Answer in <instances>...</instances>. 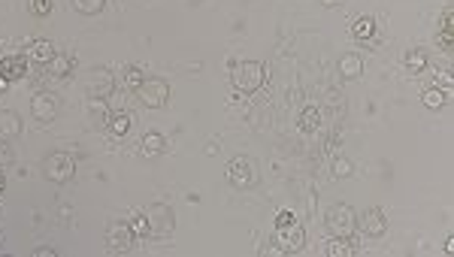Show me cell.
<instances>
[{
	"label": "cell",
	"mask_w": 454,
	"mask_h": 257,
	"mask_svg": "<svg viewBox=\"0 0 454 257\" xmlns=\"http://www.w3.org/2000/svg\"><path fill=\"white\" fill-rule=\"evenodd\" d=\"M230 82L239 94H252L267 82V67H263L261 61H239L237 67L230 70Z\"/></svg>",
	"instance_id": "6da1fadb"
},
{
	"label": "cell",
	"mask_w": 454,
	"mask_h": 257,
	"mask_svg": "<svg viewBox=\"0 0 454 257\" xmlns=\"http://www.w3.org/2000/svg\"><path fill=\"white\" fill-rule=\"evenodd\" d=\"M324 224H327V230H331V236L351 239V236H355V230H357V215H355V209H351V206L336 203V206L327 209Z\"/></svg>",
	"instance_id": "7a4b0ae2"
},
{
	"label": "cell",
	"mask_w": 454,
	"mask_h": 257,
	"mask_svg": "<svg viewBox=\"0 0 454 257\" xmlns=\"http://www.w3.org/2000/svg\"><path fill=\"white\" fill-rule=\"evenodd\" d=\"M43 170H46L49 182L64 185V182H70L73 173H76V160H73V154H67V151H55V154H49V158L43 160Z\"/></svg>",
	"instance_id": "3957f363"
},
{
	"label": "cell",
	"mask_w": 454,
	"mask_h": 257,
	"mask_svg": "<svg viewBox=\"0 0 454 257\" xmlns=\"http://www.w3.org/2000/svg\"><path fill=\"white\" fill-rule=\"evenodd\" d=\"M227 182H230L233 188H254L258 185V167H254L252 158H233L230 167H227Z\"/></svg>",
	"instance_id": "277c9868"
},
{
	"label": "cell",
	"mask_w": 454,
	"mask_h": 257,
	"mask_svg": "<svg viewBox=\"0 0 454 257\" xmlns=\"http://www.w3.org/2000/svg\"><path fill=\"white\" fill-rule=\"evenodd\" d=\"M143 215H145V221H149V236L164 239V236H170V233H173V209H170V206L155 203V206H149Z\"/></svg>",
	"instance_id": "5b68a950"
},
{
	"label": "cell",
	"mask_w": 454,
	"mask_h": 257,
	"mask_svg": "<svg viewBox=\"0 0 454 257\" xmlns=\"http://www.w3.org/2000/svg\"><path fill=\"white\" fill-rule=\"evenodd\" d=\"M136 97H140L143 106L160 109L167 100H170V85H167L164 79H143V85L136 88Z\"/></svg>",
	"instance_id": "8992f818"
},
{
	"label": "cell",
	"mask_w": 454,
	"mask_h": 257,
	"mask_svg": "<svg viewBox=\"0 0 454 257\" xmlns=\"http://www.w3.org/2000/svg\"><path fill=\"white\" fill-rule=\"evenodd\" d=\"M303 242H306V233H303V227H300L297 221L276 227L273 245H276V248H282L285 254H294V252H300V248H303Z\"/></svg>",
	"instance_id": "52a82bcc"
},
{
	"label": "cell",
	"mask_w": 454,
	"mask_h": 257,
	"mask_svg": "<svg viewBox=\"0 0 454 257\" xmlns=\"http://www.w3.org/2000/svg\"><path fill=\"white\" fill-rule=\"evenodd\" d=\"M106 245L112 254H124L134 248V233H130V227L124 221H112L106 227Z\"/></svg>",
	"instance_id": "ba28073f"
},
{
	"label": "cell",
	"mask_w": 454,
	"mask_h": 257,
	"mask_svg": "<svg viewBox=\"0 0 454 257\" xmlns=\"http://www.w3.org/2000/svg\"><path fill=\"white\" fill-rule=\"evenodd\" d=\"M31 115H34L36 121H43V124L55 121V115H58V97H55V94H49V91L34 94V100H31Z\"/></svg>",
	"instance_id": "9c48e42d"
},
{
	"label": "cell",
	"mask_w": 454,
	"mask_h": 257,
	"mask_svg": "<svg viewBox=\"0 0 454 257\" xmlns=\"http://www.w3.org/2000/svg\"><path fill=\"white\" fill-rule=\"evenodd\" d=\"M357 227H361L367 236L379 239V236H385V233H387V215L382 209H367V212H363V218L357 221Z\"/></svg>",
	"instance_id": "30bf717a"
},
{
	"label": "cell",
	"mask_w": 454,
	"mask_h": 257,
	"mask_svg": "<svg viewBox=\"0 0 454 257\" xmlns=\"http://www.w3.org/2000/svg\"><path fill=\"white\" fill-rule=\"evenodd\" d=\"M112 91H115V79L109 76V70H97V73H94L91 85H88V97H94V100H106Z\"/></svg>",
	"instance_id": "8fae6325"
},
{
	"label": "cell",
	"mask_w": 454,
	"mask_h": 257,
	"mask_svg": "<svg viewBox=\"0 0 454 257\" xmlns=\"http://www.w3.org/2000/svg\"><path fill=\"white\" fill-rule=\"evenodd\" d=\"M0 73H3L6 79H25L27 73V58L25 55H3L0 58Z\"/></svg>",
	"instance_id": "7c38bea8"
},
{
	"label": "cell",
	"mask_w": 454,
	"mask_h": 257,
	"mask_svg": "<svg viewBox=\"0 0 454 257\" xmlns=\"http://www.w3.org/2000/svg\"><path fill=\"white\" fill-rule=\"evenodd\" d=\"M25 58H27L31 64H40V67H46V64L55 58V49H52V42H49V40H34L31 46H27Z\"/></svg>",
	"instance_id": "4fadbf2b"
},
{
	"label": "cell",
	"mask_w": 454,
	"mask_h": 257,
	"mask_svg": "<svg viewBox=\"0 0 454 257\" xmlns=\"http://www.w3.org/2000/svg\"><path fill=\"white\" fill-rule=\"evenodd\" d=\"M16 136H21V119L10 109H3L0 112V143H10Z\"/></svg>",
	"instance_id": "5bb4252c"
},
{
	"label": "cell",
	"mask_w": 454,
	"mask_h": 257,
	"mask_svg": "<svg viewBox=\"0 0 454 257\" xmlns=\"http://www.w3.org/2000/svg\"><path fill=\"white\" fill-rule=\"evenodd\" d=\"M339 76L342 79H357L363 76V58L357 51H348V55L339 58Z\"/></svg>",
	"instance_id": "9a60e30c"
},
{
	"label": "cell",
	"mask_w": 454,
	"mask_h": 257,
	"mask_svg": "<svg viewBox=\"0 0 454 257\" xmlns=\"http://www.w3.org/2000/svg\"><path fill=\"white\" fill-rule=\"evenodd\" d=\"M73 67H76V61H73L70 55H58L55 51V58L46 64V70H49V76H55V79H67L70 73H73Z\"/></svg>",
	"instance_id": "2e32d148"
},
{
	"label": "cell",
	"mask_w": 454,
	"mask_h": 257,
	"mask_svg": "<svg viewBox=\"0 0 454 257\" xmlns=\"http://www.w3.org/2000/svg\"><path fill=\"white\" fill-rule=\"evenodd\" d=\"M106 130H109V136H124L130 130V112H124V109H119V112H109V119H106Z\"/></svg>",
	"instance_id": "e0dca14e"
},
{
	"label": "cell",
	"mask_w": 454,
	"mask_h": 257,
	"mask_svg": "<svg viewBox=\"0 0 454 257\" xmlns=\"http://www.w3.org/2000/svg\"><path fill=\"white\" fill-rule=\"evenodd\" d=\"M324 254H327V257H355L357 248H355V242H351V239L333 236V239L324 245Z\"/></svg>",
	"instance_id": "ac0fdd59"
},
{
	"label": "cell",
	"mask_w": 454,
	"mask_h": 257,
	"mask_svg": "<svg viewBox=\"0 0 454 257\" xmlns=\"http://www.w3.org/2000/svg\"><path fill=\"white\" fill-rule=\"evenodd\" d=\"M140 151L145 154V158H158V154L167 151V139L160 134H145L143 143H140Z\"/></svg>",
	"instance_id": "d6986e66"
},
{
	"label": "cell",
	"mask_w": 454,
	"mask_h": 257,
	"mask_svg": "<svg viewBox=\"0 0 454 257\" xmlns=\"http://www.w3.org/2000/svg\"><path fill=\"white\" fill-rule=\"evenodd\" d=\"M351 36H355L357 42L372 40V36H376V21H372L370 16H361V19L355 21V27H351Z\"/></svg>",
	"instance_id": "ffe728a7"
},
{
	"label": "cell",
	"mask_w": 454,
	"mask_h": 257,
	"mask_svg": "<svg viewBox=\"0 0 454 257\" xmlns=\"http://www.w3.org/2000/svg\"><path fill=\"white\" fill-rule=\"evenodd\" d=\"M449 97H451V94H445L442 91V88H427V91H424V106H427V109H442L445 106V103H449Z\"/></svg>",
	"instance_id": "44dd1931"
},
{
	"label": "cell",
	"mask_w": 454,
	"mask_h": 257,
	"mask_svg": "<svg viewBox=\"0 0 454 257\" xmlns=\"http://www.w3.org/2000/svg\"><path fill=\"white\" fill-rule=\"evenodd\" d=\"M403 64H406V70H409V73H421L424 67H427V51H421V49H412V51H406V58H403Z\"/></svg>",
	"instance_id": "7402d4cb"
},
{
	"label": "cell",
	"mask_w": 454,
	"mask_h": 257,
	"mask_svg": "<svg viewBox=\"0 0 454 257\" xmlns=\"http://www.w3.org/2000/svg\"><path fill=\"white\" fill-rule=\"evenodd\" d=\"M300 127L306 130V134H312V130H318L321 127V112L318 109H303V115H300Z\"/></svg>",
	"instance_id": "603a6c76"
},
{
	"label": "cell",
	"mask_w": 454,
	"mask_h": 257,
	"mask_svg": "<svg viewBox=\"0 0 454 257\" xmlns=\"http://www.w3.org/2000/svg\"><path fill=\"white\" fill-rule=\"evenodd\" d=\"M88 115H91V119H100V124H106V119H109V103L88 97Z\"/></svg>",
	"instance_id": "cb8c5ba5"
},
{
	"label": "cell",
	"mask_w": 454,
	"mask_h": 257,
	"mask_svg": "<svg viewBox=\"0 0 454 257\" xmlns=\"http://www.w3.org/2000/svg\"><path fill=\"white\" fill-rule=\"evenodd\" d=\"M106 0H73V10L82 12V16H97L100 10H104Z\"/></svg>",
	"instance_id": "d4e9b609"
},
{
	"label": "cell",
	"mask_w": 454,
	"mask_h": 257,
	"mask_svg": "<svg viewBox=\"0 0 454 257\" xmlns=\"http://www.w3.org/2000/svg\"><path fill=\"white\" fill-rule=\"evenodd\" d=\"M143 79H145V76H143V70H140V67H128V70H124V76H121V82L136 91V88L143 85Z\"/></svg>",
	"instance_id": "484cf974"
},
{
	"label": "cell",
	"mask_w": 454,
	"mask_h": 257,
	"mask_svg": "<svg viewBox=\"0 0 454 257\" xmlns=\"http://www.w3.org/2000/svg\"><path fill=\"white\" fill-rule=\"evenodd\" d=\"M31 12L36 19H46L52 12V0H31Z\"/></svg>",
	"instance_id": "4316f807"
},
{
	"label": "cell",
	"mask_w": 454,
	"mask_h": 257,
	"mask_svg": "<svg viewBox=\"0 0 454 257\" xmlns=\"http://www.w3.org/2000/svg\"><path fill=\"white\" fill-rule=\"evenodd\" d=\"M128 227H130V233H134V236H145V233H149V221H145V215H136Z\"/></svg>",
	"instance_id": "83f0119b"
},
{
	"label": "cell",
	"mask_w": 454,
	"mask_h": 257,
	"mask_svg": "<svg viewBox=\"0 0 454 257\" xmlns=\"http://www.w3.org/2000/svg\"><path fill=\"white\" fill-rule=\"evenodd\" d=\"M333 173L339 175V179H348V175H351V164H348L346 158H336L333 160Z\"/></svg>",
	"instance_id": "f1b7e54d"
},
{
	"label": "cell",
	"mask_w": 454,
	"mask_h": 257,
	"mask_svg": "<svg viewBox=\"0 0 454 257\" xmlns=\"http://www.w3.org/2000/svg\"><path fill=\"white\" fill-rule=\"evenodd\" d=\"M10 164H12V151H10V145L0 143V170H3V167H10Z\"/></svg>",
	"instance_id": "f546056e"
},
{
	"label": "cell",
	"mask_w": 454,
	"mask_h": 257,
	"mask_svg": "<svg viewBox=\"0 0 454 257\" xmlns=\"http://www.w3.org/2000/svg\"><path fill=\"white\" fill-rule=\"evenodd\" d=\"M439 42H442L445 51L454 49V31H439Z\"/></svg>",
	"instance_id": "4dcf8cb0"
},
{
	"label": "cell",
	"mask_w": 454,
	"mask_h": 257,
	"mask_svg": "<svg viewBox=\"0 0 454 257\" xmlns=\"http://www.w3.org/2000/svg\"><path fill=\"white\" fill-rule=\"evenodd\" d=\"M436 82H439V88H442L445 94H451V73H449V70H442V73H439V79H436Z\"/></svg>",
	"instance_id": "1f68e13d"
},
{
	"label": "cell",
	"mask_w": 454,
	"mask_h": 257,
	"mask_svg": "<svg viewBox=\"0 0 454 257\" xmlns=\"http://www.w3.org/2000/svg\"><path fill=\"white\" fill-rule=\"evenodd\" d=\"M291 221H297L291 212H279V218H276V227H282V224H291Z\"/></svg>",
	"instance_id": "d6a6232c"
},
{
	"label": "cell",
	"mask_w": 454,
	"mask_h": 257,
	"mask_svg": "<svg viewBox=\"0 0 454 257\" xmlns=\"http://www.w3.org/2000/svg\"><path fill=\"white\" fill-rule=\"evenodd\" d=\"M58 252H55V248H36V252H34V257H55Z\"/></svg>",
	"instance_id": "836d02e7"
},
{
	"label": "cell",
	"mask_w": 454,
	"mask_h": 257,
	"mask_svg": "<svg viewBox=\"0 0 454 257\" xmlns=\"http://www.w3.org/2000/svg\"><path fill=\"white\" fill-rule=\"evenodd\" d=\"M6 88H10V79H6V76H3V73H0V94H3V91H6Z\"/></svg>",
	"instance_id": "e575fe53"
},
{
	"label": "cell",
	"mask_w": 454,
	"mask_h": 257,
	"mask_svg": "<svg viewBox=\"0 0 454 257\" xmlns=\"http://www.w3.org/2000/svg\"><path fill=\"white\" fill-rule=\"evenodd\" d=\"M327 151L336 154V151H339V143H336V139H331V143H327Z\"/></svg>",
	"instance_id": "d590c367"
},
{
	"label": "cell",
	"mask_w": 454,
	"mask_h": 257,
	"mask_svg": "<svg viewBox=\"0 0 454 257\" xmlns=\"http://www.w3.org/2000/svg\"><path fill=\"white\" fill-rule=\"evenodd\" d=\"M442 252H445V254H454V239L445 242V248H442Z\"/></svg>",
	"instance_id": "8d00e7d4"
},
{
	"label": "cell",
	"mask_w": 454,
	"mask_h": 257,
	"mask_svg": "<svg viewBox=\"0 0 454 257\" xmlns=\"http://www.w3.org/2000/svg\"><path fill=\"white\" fill-rule=\"evenodd\" d=\"M3 188H6V179H3V173H0V194H3Z\"/></svg>",
	"instance_id": "74e56055"
},
{
	"label": "cell",
	"mask_w": 454,
	"mask_h": 257,
	"mask_svg": "<svg viewBox=\"0 0 454 257\" xmlns=\"http://www.w3.org/2000/svg\"><path fill=\"white\" fill-rule=\"evenodd\" d=\"M321 3H327V6H333V3H339V0H321Z\"/></svg>",
	"instance_id": "f35d334b"
},
{
	"label": "cell",
	"mask_w": 454,
	"mask_h": 257,
	"mask_svg": "<svg viewBox=\"0 0 454 257\" xmlns=\"http://www.w3.org/2000/svg\"><path fill=\"white\" fill-rule=\"evenodd\" d=\"M0 252H3V233H0Z\"/></svg>",
	"instance_id": "ab89813d"
}]
</instances>
